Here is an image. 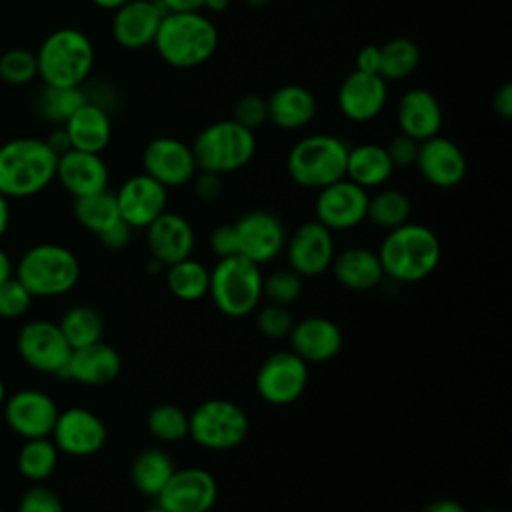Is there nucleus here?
I'll list each match as a JSON object with an SVG mask.
<instances>
[{"label": "nucleus", "mask_w": 512, "mask_h": 512, "mask_svg": "<svg viewBox=\"0 0 512 512\" xmlns=\"http://www.w3.org/2000/svg\"><path fill=\"white\" fill-rule=\"evenodd\" d=\"M238 256L254 264H266L278 258L286 246V228L282 220L268 210H250L236 222Z\"/></svg>", "instance_id": "obj_16"}, {"label": "nucleus", "mask_w": 512, "mask_h": 512, "mask_svg": "<svg viewBox=\"0 0 512 512\" xmlns=\"http://www.w3.org/2000/svg\"><path fill=\"white\" fill-rule=\"evenodd\" d=\"M232 120H236L238 124L246 126L248 130H256L260 128L264 122H268V106H266V98L258 96V94H246L242 96L236 104H234V112H232Z\"/></svg>", "instance_id": "obj_46"}, {"label": "nucleus", "mask_w": 512, "mask_h": 512, "mask_svg": "<svg viewBox=\"0 0 512 512\" xmlns=\"http://www.w3.org/2000/svg\"><path fill=\"white\" fill-rule=\"evenodd\" d=\"M210 248L218 258L238 256V238L232 224H220L210 232Z\"/></svg>", "instance_id": "obj_48"}, {"label": "nucleus", "mask_w": 512, "mask_h": 512, "mask_svg": "<svg viewBox=\"0 0 512 512\" xmlns=\"http://www.w3.org/2000/svg\"><path fill=\"white\" fill-rule=\"evenodd\" d=\"M142 166L144 174L164 188H182L190 184L198 172L192 146L172 136L150 140L142 152Z\"/></svg>", "instance_id": "obj_15"}, {"label": "nucleus", "mask_w": 512, "mask_h": 512, "mask_svg": "<svg viewBox=\"0 0 512 512\" xmlns=\"http://www.w3.org/2000/svg\"><path fill=\"white\" fill-rule=\"evenodd\" d=\"M218 498V484L206 468H176L156 504L168 512H210Z\"/></svg>", "instance_id": "obj_17"}, {"label": "nucleus", "mask_w": 512, "mask_h": 512, "mask_svg": "<svg viewBox=\"0 0 512 512\" xmlns=\"http://www.w3.org/2000/svg\"><path fill=\"white\" fill-rule=\"evenodd\" d=\"M330 270L336 282L354 292L378 288L384 280L380 258L366 246H348L334 254Z\"/></svg>", "instance_id": "obj_28"}, {"label": "nucleus", "mask_w": 512, "mask_h": 512, "mask_svg": "<svg viewBox=\"0 0 512 512\" xmlns=\"http://www.w3.org/2000/svg\"><path fill=\"white\" fill-rule=\"evenodd\" d=\"M10 276H14V264L4 248H0V284H4Z\"/></svg>", "instance_id": "obj_56"}, {"label": "nucleus", "mask_w": 512, "mask_h": 512, "mask_svg": "<svg viewBox=\"0 0 512 512\" xmlns=\"http://www.w3.org/2000/svg\"><path fill=\"white\" fill-rule=\"evenodd\" d=\"M348 144L334 134H308L294 142L286 156V170L294 184L320 190L346 178Z\"/></svg>", "instance_id": "obj_6"}, {"label": "nucleus", "mask_w": 512, "mask_h": 512, "mask_svg": "<svg viewBox=\"0 0 512 512\" xmlns=\"http://www.w3.org/2000/svg\"><path fill=\"white\" fill-rule=\"evenodd\" d=\"M120 218L132 228H146L168 204V188L150 178L148 174H134L126 178L114 192Z\"/></svg>", "instance_id": "obj_19"}, {"label": "nucleus", "mask_w": 512, "mask_h": 512, "mask_svg": "<svg viewBox=\"0 0 512 512\" xmlns=\"http://www.w3.org/2000/svg\"><path fill=\"white\" fill-rule=\"evenodd\" d=\"M58 326L72 350L94 344L102 340L104 334V320L100 312L88 304L68 308L60 318Z\"/></svg>", "instance_id": "obj_36"}, {"label": "nucleus", "mask_w": 512, "mask_h": 512, "mask_svg": "<svg viewBox=\"0 0 512 512\" xmlns=\"http://www.w3.org/2000/svg\"><path fill=\"white\" fill-rule=\"evenodd\" d=\"M394 172L388 152L382 144L364 142L348 148L346 178L364 190L384 186Z\"/></svg>", "instance_id": "obj_31"}, {"label": "nucleus", "mask_w": 512, "mask_h": 512, "mask_svg": "<svg viewBox=\"0 0 512 512\" xmlns=\"http://www.w3.org/2000/svg\"><path fill=\"white\" fill-rule=\"evenodd\" d=\"M58 456L60 450L56 448L50 436L30 438L18 450L16 468L26 480L40 484L54 474L58 466Z\"/></svg>", "instance_id": "obj_34"}, {"label": "nucleus", "mask_w": 512, "mask_h": 512, "mask_svg": "<svg viewBox=\"0 0 512 512\" xmlns=\"http://www.w3.org/2000/svg\"><path fill=\"white\" fill-rule=\"evenodd\" d=\"M62 126L74 150L100 154L112 140L110 114L94 100H86Z\"/></svg>", "instance_id": "obj_30"}, {"label": "nucleus", "mask_w": 512, "mask_h": 512, "mask_svg": "<svg viewBox=\"0 0 512 512\" xmlns=\"http://www.w3.org/2000/svg\"><path fill=\"white\" fill-rule=\"evenodd\" d=\"M266 106H268V120L276 128L288 130V132L308 126L318 112L316 96L300 84H284L276 88L266 98Z\"/></svg>", "instance_id": "obj_29"}, {"label": "nucleus", "mask_w": 512, "mask_h": 512, "mask_svg": "<svg viewBox=\"0 0 512 512\" xmlns=\"http://www.w3.org/2000/svg\"><path fill=\"white\" fill-rule=\"evenodd\" d=\"M58 156L42 138H14L0 146V194L4 198L36 196L56 180Z\"/></svg>", "instance_id": "obj_3"}, {"label": "nucleus", "mask_w": 512, "mask_h": 512, "mask_svg": "<svg viewBox=\"0 0 512 512\" xmlns=\"http://www.w3.org/2000/svg\"><path fill=\"white\" fill-rule=\"evenodd\" d=\"M414 166L420 176L436 188H454L468 172V160L462 148L440 134L418 144Z\"/></svg>", "instance_id": "obj_20"}, {"label": "nucleus", "mask_w": 512, "mask_h": 512, "mask_svg": "<svg viewBox=\"0 0 512 512\" xmlns=\"http://www.w3.org/2000/svg\"><path fill=\"white\" fill-rule=\"evenodd\" d=\"M194 182V192L202 202H214L220 198L222 190H224V182L220 174L214 172H202L198 170L196 176L192 178Z\"/></svg>", "instance_id": "obj_49"}, {"label": "nucleus", "mask_w": 512, "mask_h": 512, "mask_svg": "<svg viewBox=\"0 0 512 512\" xmlns=\"http://www.w3.org/2000/svg\"><path fill=\"white\" fill-rule=\"evenodd\" d=\"M284 252L288 258V266L302 278L318 276L330 270L332 258L336 254L334 232H330L318 220L302 222L290 234V238H286Z\"/></svg>", "instance_id": "obj_18"}, {"label": "nucleus", "mask_w": 512, "mask_h": 512, "mask_svg": "<svg viewBox=\"0 0 512 512\" xmlns=\"http://www.w3.org/2000/svg\"><path fill=\"white\" fill-rule=\"evenodd\" d=\"M166 286L178 300L198 302L208 296L210 270L192 256L168 266Z\"/></svg>", "instance_id": "obj_33"}, {"label": "nucleus", "mask_w": 512, "mask_h": 512, "mask_svg": "<svg viewBox=\"0 0 512 512\" xmlns=\"http://www.w3.org/2000/svg\"><path fill=\"white\" fill-rule=\"evenodd\" d=\"M422 512H468L464 508V504H460L458 500H452V498H438V500H432L428 502Z\"/></svg>", "instance_id": "obj_55"}, {"label": "nucleus", "mask_w": 512, "mask_h": 512, "mask_svg": "<svg viewBox=\"0 0 512 512\" xmlns=\"http://www.w3.org/2000/svg\"><path fill=\"white\" fill-rule=\"evenodd\" d=\"M248 416L226 398H208L188 414V436L206 450H232L246 440Z\"/></svg>", "instance_id": "obj_9"}, {"label": "nucleus", "mask_w": 512, "mask_h": 512, "mask_svg": "<svg viewBox=\"0 0 512 512\" xmlns=\"http://www.w3.org/2000/svg\"><path fill=\"white\" fill-rule=\"evenodd\" d=\"M14 276L32 298H52L70 292L80 280L76 254L62 244H36L28 248L14 266Z\"/></svg>", "instance_id": "obj_5"}, {"label": "nucleus", "mask_w": 512, "mask_h": 512, "mask_svg": "<svg viewBox=\"0 0 512 512\" xmlns=\"http://www.w3.org/2000/svg\"><path fill=\"white\" fill-rule=\"evenodd\" d=\"M302 290L304 278L290 266L272 270L268 276L262 278V296H266L272 304L290 306L302 296Z\"/></svg>", "instance_id": "obj_41"}, {"label": "nucleus", "mask_w": 512, "mask_h": 512, "mask_svg": "<svg viewBox=\"0 0 512 512\" xmlns=\"http://www.w3.org/2000/svg\"><path fill=\"white\" fill-rule=\"evenodd\" d=\"M262 270L244 256L218 258L210 270L208 296L218 312L228 318L250 316L262 296Z\"/></svg>", "instance_id": "obj_7"}, {"label": "nucleus", "mask_w": 512, "mask_h": 512, "mask_svg": "<svg viewBox=\"0 0 512 512\" xmlns=\"http://www.w3.org/2000/svg\"><path fill=\"white\" fill-rule=\"evenodd\" d=\"M132 228L120 218L118 222H114L112 226H108L106 230H102L100 234H98V240H100V244L104 246V248H108V250H124L128 244H130V240H132Z\"/></svg>", "instance_id": "obj_50"}, {"label": "nucleus", "mask_w": 512, "mask_h": 512, "mask_svg": "<svg viewBox=\"0 0 512 512\" xmlns=\"http://www.w3.org/2000/svg\"><path fill=\"white\" fill-rule=\"evenodd\" d=\"M144 512H168V510H164L162 506H158V504H154V506H150V508H146Z\"/></svg>", "instance_id": "obj_62"}, {"label": "nucleus", "mask_w": 512, "mask_h": 512, "mask_svg": "<svg viewBox=\"0 0 512 512\" xmlns=\"http://www.w3.org/2000/svg\"><path fill=\"white\" fill-rule=\"evenodd\" d=\"M146 426L148 432L164 444L188 438V414L178 404H156L146 416Z\"/></svg>", "instance_id": "obj_39"}, {"label": "nucleus", "mask_w": 512, "mask_h": 512, "mask_svg": "<svg viewBox=\"0 0 512 512\" xmlns=\"http://www.w3.org/2000/svg\"><path fill=\"white\" fill-rule=\"evenodd\" d=\"M480 512H500V510H496V508H484V510H480Z\"/></svg>", "instance_id": "obj_63"}, {"label": "nucleus", "mask_w": 512, "mask_h": 512, "mask_svg": "<svg viewBox=\"0 0 512 512\" xmlns=\"http://www.w3.org/2000/svg\"><path fill=\"white\" fill-rule=\"evenodd\" d=\"M56 180L68 194H72L74 198H82L108 190L110 172L100 154L72 148L66 154L58 156Z\"/></svg>", "instance_id": "obj_26"}, {"label": "nucleus", "mask_w": 512, "mask_h": 512, "mask_svg": "<svg viewBox=\"0 0 512 512\" xmlns=\"http://www.w3.org/2000/svg\"><path fill=\"white\" fill-rule=\"evenodd\" d=\"M420 64V48L410 38H392L380 46L378 74L386 82L408 78Z\"/></svg>", "instance_id": "obj_38"}, {"label": "nucleus", "mask_w": 512, "mask_h": 512, "mask_svg": "<svg viewBox=\"0 0 512 512\" xmlns=\"http://www.w3.org/2000/svg\"><path fill=\"white\" fill-rule=\"evenodd\" d=\"M174 470L176 466L166 450L148 446L134 456L130 464V480L140 494L156 498L174 474Z\"/></svg>", "instance_id": "obj_32"}, {"label": "nucleus", "mask_w": 512, "mask_h": 512, "mask_svg": "<svg viewBox=\"0 0 512 512\" xmlns=\"http://www.w3.org/2000/svg\"><path fill=\"white\" fill-rule=\"evenodd\" d=\"M6 398H8V392H6V384H4V380L0 378V412H2V408H4V402H6Z\"/></svg>", "instance_id": "obj_60"}, {"label": "nucleus", "mask_w": 512, "mask_h": 512, "mask_svg": "<svg viewBox=\"0 0 512 512\" xmlns=\"http://www.w3.org/2000/svg\"><path fill=\"white\" fill-rule=\"evenodd\" d=\"M418 144L414 138L406 134H396L384 148L388 152V158L394 168H410L416 162L418 156Z\"/></svg>", "instance_id": "obj_47"}, {"label": "nucleus", "mask_w": 512, "mask_h": 512, "mask_svg": "<svg viewBox=\"0 0 512 512\" xmlns=\"http://www.w3.org/2000/svg\"><path fill=\"white\" fill-rule=\"evenodd\" d=\"M72 212H74V218L78 220V224L96 236L120 220L116 196L110 190L74 198Z\"/></svg>", "instance_id": "obj_37"}, {"label": "nucleus", "mask_w": 512, "mask_h": 512, "mask_svg": "<svg viewBox=\"0 0 512 512\" xmlns=\"http://www.w3.org/2000/svg\"><path fill=\"white\" fill-rule=\"evenodd\" d=\"M88 100L82 86L76 88H60V86H44L40 96V114L50 120L64 124L84 102Z\"/></svg>", "instance_id": "obj_40"}, {"label": "nucleus", "mask_w": 512, "mask_h": 512, "mask_svg": "<svg viewBox=\"0 0 512 512\" xmlns=\"http://www.w3.org/2000/svg\"><path fill=\"white\" fill-rule=\"evenodd\" d=\"M44 86L76 88L92 74L96 52L92 40L78 28L50 32L34 52Z\"/></svg>", "instance_id": "obj_4"}, {"label": "nucleus", "mask_w": 512, "mask_h": 512, "mask_svg": "<svg viewBox=\"0 0 512 512\" xmlns=\"http://www.w3.org/2000/svg\"><path fill=\"white\" fill-rule=\"evenodd\" d=\"M492 106H494V112L496 116L508 120L512 118V84L510 82H504L496 94H494V100H492Z\"/></svg>", "instance_id": "obj_52"}, {"label": "nucleus", "mask_w": 512, "mask_h": 512, "mask_svg": "<svg viewBox=\"0 0 512 512\" xmlns=\"http://www.w3.org/2000/svg\"><path fill=\"white\" fill-rule=\"evenodd\" d=\"M290 350L306 364H324L338 356L344 344L340 326L326 316H306L292 324Z\"/></svg>", "instance_id": "obj_24"}, {"label": "nucleus", "mask_w": 512, "mask_h": 512, "mask_svg": "<svg viewBox=\"0 0 512 512\" xmlns=\"http://www.w3.org/2000/svg\"><path fill=\"white\" fill-rule=\"evenodd\" d=\"M156 54L172 68H196L218 48V28L200 12H166L152 42Z\"/></svg>", "instance_id": "obj_2"}, {"label": "nucleus", "mask_w": 512, "mask_h": 512, "mask_svg": "<svg viewBox=\"0 0 512 512\" xmlns=\"http://www.w3.org/2000/svg\"><path fill=\"white\" fill-rule=\"evenodd\" d=\"M412 202L410 198L396 188H382L376 194L368 196V208H366V220L380 228V230H392L400 224L410 220Z\"/></svg>", "instance_id": "obj_35"}, {"label": "nucleus", "mask_w": 512, "mask_h": 512, "mask_svg": "<svg viewBox=\"0 0 512 512\" xmlns=\"http://www.w3.org/2000/svg\"><path fill=\"white\" fill-rule=\"evenodd\" d=\"M228 6H230V0H204V8L214 14L228 10Z\"/></svg>", "instance_id": "obj_58"}, {"label": "nucleus", "mask_w": 512, "mask_h": 512, "mask_svg": "<svg viewBox=\"0 0 512 512\" xmlns=\"http://www.w3.org/2000/svg\"><path fill=\"white\" fill-rule=\"evenodd\" d=\"M50 438L60 452L76 458H86L94 456L104 448L108 430L104 420L96 412L84 406H70L58 412Z\"/></svg>", "instance_id": "obj_13"}, {"label": "nucleus", "mask_w": 512, "mask_h": 512, "mask_svg": "<svg viewBox=\"0 0 512 512\" xmlns=\"http://www.w3.org/2000/svg\"><path fill=\"white\" fill-rule=\"evenodd\" d=\"M164 12H200L204 0H158Z\"/></svg>", "instance_id": "obj_54"}, {"label": "nucleus", "mask_w": 512, "mask_h": 512, "mask_svg": "<svg viewBox=\"0 0 512 512\" xmlns=\"http://www.w3.org/2000/svg\"><path fill=\"white\" fill-rule=\"evenodd\" d=\"M272 0H246V4L248 6H252V8H264V6H268Z\"/></svg>", "instance_id": "obj_61"}, {"label": "nucleus", "mask_w": 512, "mask_h": 512, "mask_svg": "<svg viewBox=\"0 0 512 512\" xmlns=\"http://www.w3.org/2000/svg\"><path fill=\"white\" fill-rule=\"evenodd\" d=\"M378 68H380V46L376 44L362 46L356 54V70L378 74Z\"/></svg>", "instance_id": "obj_51"}, {"label": "nucleus", "mask_w": 512, "mask_h": 512, "mask_svg": "<svg viewBox=\"0 0 512 512\" xmlns=\"http://www.w3.org/2000/svg\"><path fill=\"white\" fill-rule=\"evenodd\" d=\"M164 8L158 0H128L114 10L112 36L118 46L140 50L152 46L158 26L164 18Z\"/></svg>", "instance_id": "obj_23"}, {"label": "nucleus", "mask_w": 512, "mask_h": 512, "mask_svg": "<svg viewBox=\"0 0 512 512\" xmlns=\"http://www.w3.org/2000/svg\"><path fill=\"white\" fill-rule=\"evenodd\" d=\"M32 304V294L24 288V284L10 276L4 284H0V318L16 320L22 318Z\"/></svg>", "instance_id": "obj_44"}, {"label": "nucleus", "mask_w": 512, "mask_h": 512, "mask_svg": "<svg viewBox=\"0 0 512 512\" xmlns=\"http://www.w3.org/2000/svg\"><path fill=\"white\" fill-rule=\"evenodd\" d=\"M90 4H94L96 8H102V10H116V8H120L124 2H128V0H88Z\"/></svg>", "instance_id": "obj_59"}, {"label": "nucleus", "mask_w": 512, "mask_h": 512, "mask_svg": "<svg viewBox=\"0 0 512 512\" xmlns=\"http://www.w3.org/2000/svg\"><path fill=\"white\" fill-rule=\"evenodd\" d=\"M396 122L402 134L424 142L442 128V108L438 98L426 88L406 90L396 106Z\"/></svg>", "instance_id": "obj_27"}, {"label": "nucleus", "mask_w": 512, "mask_h": 512, "mask_svg": "<svg viewBox=\"0 0 512 512\" xmlns=\"http://www.w3.org/2000/svg\"><path fill=\"white\" fill-rule=\"evenodd\" d=\"M144 230L152 260L166 268L190 258L194 252L196 234L192 224L182 214L166 210Z\"/></svg>", "instance_id": "obj_22"}, {"label": "nucleus", "mask_w": 512, "mask_h": 512, "mask_svg": "<svg viewBox=\"0 0 512 512\" xmlns=\"http://www.w3.org/2000/svg\"><path fill=\"white\" fill-rule=\"evenodd\" d=\"M0 512H4V510H0Z\"/></svg>", "instance_id": "obj_64"}, {"label": "nucleus", "mask_w": 512, "mask_h": 512, "mask_svg": "<svg viewBox=\"0 0 512 512\" xmlns=\"http://www.w3.org/2000/svg\"><path fill=\"white\" fill-rule=\"evenodd\" d=\"M122 358L116 348L98 340L94 344L74 348L58 378L78 382L84 386H104L118 378Z\"/></svg>", "instance_id": "obj_25"}, {"label": "nucleus", "mask_w": 512, "mask_h": 512, "mask_svg": "<svg viewBox=\"0 0 512 512\" xmlns=\"http://www.w3.org/2000/svg\"><path fill=\"white\" fill-rule=\"evenodd\" d=\"M368 190L342 178L318 190L314 202V220L324 224L330 232L352 230L366 220Z\"/></svg>", "instance_id": "obj_14"}, {"label": "nucleus", "mask_w": 512, "mask_h": 512, "mask_svg": "<svg viewBox=\"0 0 512 512\" xmlns=\"http://www.w3.org/2000/svg\"><path fill=\"white\" fill-rule=\"evenodd\" d=\"M190 146L198 170L224 176L244 168L254 158L256 134L228 118L202 128Z\"/></svg>", "instance_id": "obj_8"}, {"label": "nucleus", "mask_w": 512, "mask_h": 512, "mask_svg": "<svg viewBox=\"0 0 512 512\" xmlns=\"http://www.w3.org/2000/svg\"><path fill=\"white\" fill-rule=\"evenodd\" d=\"M376 254L384 278L398 284H414L426 280L438 268L442 248L432 228L408 220L386 232Z\"/></svg>", "instance_id": "obj_1"}, {"label": "nucleus", "mask_w": 512, "mask_h": 512, "mask_svg": "<svg viewBox=\"0 0 512 512\" xmlns=\"http://www.w3.org/2000/svg\"><path fill=\"white\" fill-rule=\"evenodd\" d=\"M8 224H10V204H8V198L0 194V238L6 234Z\"/></svg>", "instance_id": "obj_57"}, {"label": "nucleus", "mask_w": 512, "mask_h": 512, "mask_svg": "<svg viewBox=\"0 0 512 512\" xmlns=\"http://www.w3.org/2000/svg\"><path fill=\"white\" fill-rule=\"evenodd\" d=\"M258 396L272 406L296 402L308 386V364L292 350H278L264 358L256 370Z\"/></svg>", "instance_id": "obj_10"}, {"label": "nucleus", "mask_w": 512, "mask_h": 512, "mask_svg": "<svg viewBox=\"0 0 512 512\" xmlns=\"http://www.w3.org/2000/svg\"><path fill=\"white\" fill-rule=\"evenodd\" d=\"M58 412L60 410L54 398L38 388H22L12 392L2 408L8 428L24 440L50 436Z\"/></svg>", "instance_id": "obj_12"}, {"label": "nucleus", "mask_w": 512, "mask_h": 512, "mask_svg": "<svg viewBox=\"0 0 512 512\" xmlns=\"http://www.w3.org/2000/svg\"><path fill=\"white\" fill-rule=\"evenodd\" d=\"M388 100V82L380 74L354 70L338 86L336 102L344 118L352 122H370L384 110Z\"/></svg>", "instance_id": "obj_21"}, {"label": "nucleus", "mask_w": 512, "mask_h": 512, "mask_svg": "<svg viewBox=\"0 0 512 512\" xmlns=\"http://www.w3.org/2000/svg\"><path fill=\"white\" fill-rule=\"evenodd\" d=\"M16 512H64V504L52 488L40 482L20 496Z\"/></svg>", "instance_id": "obj_45"}, {"label": "nucleus", "mask_w": 512, "mask_h": 512, "mask_svg": "<svg viewBox=\"0 0 512 512\" xmlns=\"http://www.w3.org/2000/svg\"><path fill=\"white\" fill-rule=\"evenodd\" d=\"M294 318L288 310V306H280V304H272L268 302L264 308L258 310L256 314V326L258 332L270 340H282L288 338L290 330H292Z\"/></svg>", "instance_id": "obj_43"}, {"label": "nucleus", "mask_w": 512, "mask_h": 512, "mask_svg": "<svg viewBox=\"0 0 512 512\" xmlns=\"http://www.w3.org/2000/svg\"><path fill=\"white\" fill-rule=\"evenodd\" d=\"M0 78L12 86H26L38 78L36 54L26 48H10L0 56Z\"/></svg>", "instance_id": "obj_42"}, {"label": "nucleus", "mask_w": 512, "mask_h": 512, "mask_svg": "<svg viewBox=\"0 0 512 512\" xmlns=\"http://www.w3.org/2000/svg\"><path fill=\"white\" fill-rule=\"evenodd\" d=\"M16 350L30 368L58 376L72 352L60 326L50 320H30L16 336Z\"/></svg>", "instance_id": "obj_11"}, {"label": "nucleus", "mask_w": 512, "mask_h": 512, "mask_svg": "<svg viewBox=\"0 0 512 512\" xmlns=\"http://www.w3.org/2000/svg\"><path fill=\"white\" fill-rule=\"evenodd\" d=\"M44 142L48 144V148H50L56 156H62V154H66L68 150H72V144H70V138H68V132L64 130V126L52 130Z\"/></svg>", "instance_id": "obj_53"}]
</instances>
